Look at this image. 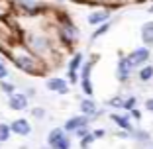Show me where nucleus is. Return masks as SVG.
I'll use <instances>...</instances> for the list:
<instances>
[{"instance_id": "c756f323", "label": "nucleus", "mask_w": 153, "mask_h": 149, "mask_svg": "<svg viewBox=\"0 0 153 149\" xmlns=\"http://www.w3.org/2000/svg\"><path fill=\"white\" fill-rule=\"evenodd\" d=\"M32 114H33V116H37V118H41V116H43V110H41V108H33Z\"/></svg>"}, {"instance_id": "cd10ccee", "label": "nucleus", "mask_w": 153, "mask_h": 149, "mask_svg": "<svg viewBox=\"0 0 153 149\" xmlns=\"http://www.w3.org/2000/svg\"><path fill=\"white\" fill-rule=\"evenodd\" d=\"M76 136L81 137V139H82L85 136H88V130H86V126H85V128H81V130H76Z\"/></svg>"}, {"instance_id": "c85d7f7f", "label": "nucleus", "mask_w": 153, "mask_h": 149, "mask_svg": "<svg viewBox=\"0 0 153 149\" xmlns=\"http://www.w3.org/2000/svg\"><path fill=\"white\" fill-rule=\"evenodd\" d=\"M145 108L149 110V112H153V98H149V100H145Z\"/></svg>"}, {"instance_id": "473e14b6", "label": "nucleus", "mask_w": 153, "mask_h": 149, "mask_svg": "<svg viewBox=\"0 0 153 149\" xmlns=\"http://www.w3.org/2000/svg\"><path fill=\"white\" fill-rule=\"evenodd\" d=\"M36 94V90H33V88H27V98H30V96H33Z\"/></svg>"}, {"instance_id": "4be33fe9", "label": "nucleus", "mask_w": 153, "mask_h": 149, "mask_svg": "<svg viewBox=\"0 0 153 149\" xmlns=\"http://www.w3.org/2000/svg\"><path fill=\"white\" fill-rule=\"evenodd\" d=\"M135 102H137V100H135V96H130V98H126L124 100V106H122V108L124 110H134V106H135Z\"/></svg>"}, {"instance_id": "aec40b11", "label": "nucleus", "mask_w": 153, "mask_h": 149, "mask_svg": "<svg viewBox=\"0 0 153 149\" xmlns=\"http://www.w3.org/2000/svg\"><path fill=\"white\" fill-rule=\"evenodd\" d=\"M0 88H2V92L8 96L14 94V85H10V82H4V81H0Z\"/></svg>"}, {"instance_id": "b1692460", "label": "nucleus", "mask_w": 153, "mask_h": 149, "mask_svg": "<svg viewBox=\"0 0 153 149\" xmlns=\"http://www.w3.org/2000/svg\"><path fill=\"white\" fill-rule=\"evenodd\" d=\"M18 6H20V8H24V10H37L36 2H26V0H20Z\"/></svg>"}, {"instance_id": "f03ea898", "label": "nucleus", "mask_w": 153, "mask_h": 149, "mask_svg": "<svg viewBox=\"0 0 153 149\" xmlns=\"http://www.w3.org/2000/svg\"><path fill=\"white\" fill-rule=\"evenodd\" d=\"M47 143L53 149H71V139L65 136L63 128H55L49 131V137H47Z\"/></svg>"}, {"instance_id": "1a4fd4ad", "label": "nucleus", "mask_w": 153, "mask_h": 149, "mask_svg": "<svg viewBox=\"0 0 153 149\" xmlns=\"http://www.w3.org/2000/svg\"><path fill=\"white\" fill-rule=\"evenodd\" d=\"M30 47H32L36 53H45V51H49V41L43 36H33L32 39H30Z\"/></svg>"}, {"instance_id": "2f4dec72", "label": "nucleus", "mask_w": 153, "mask_h": 149, "mask_svg": "<svg viewBox=\"0 0 153 149\" xmlns=\"http://www.w3.org/2000/svg\"><path fill=\"white\" fill-rule=\"evenodd\" d=\"M131 116H134V118H137V120H140V118H141V112H140V110H131Z\"/></svg>"}, {"instance_id": "423d86ee", "label": "nucleus", "mask_w": 153, "mask_h": 149, "mask_svg": "<svg viewBox=\"0 0 153 149\" xmlns=\"http://www.w3.org/2000/svg\"><path fill=\"white\" fill-rule=\"evenodd\" d=\"M47 88L53 92H57V94H67L69 92V85L63 81V79H59V77H53V79H47Z\"/></svg>"}, {"instance_id": "a878e982", "label": "nucleus", "mask_w": 153, "mask_h": 149, "mask_svg": "<svg viewBox=\"0 0 153 149\" xmlns=\"http://www.w3.org/2000/svg\"><path fill=\"white\" fill-rule=\"evenodd\" d=\"M135 137H137L140 141H147V139H149V133H147V131H141V130H137V131H135Z\"/></svg>"}, {"instance_id": "9b49d317", "label": "nucleus", "mask_w": 153, "mask_h": 149, "mask_svg": "<svg viewBox=\"0 0 153 149\" xmlns=\"http://www.w3.org/2000/svg\"><path fill=\"white\" fill-rule=\"evenodd\" d=\"M110 18V12L108 10H100V12H92L88 16V24H92V26H96V24H104V22H108Z\"/></svg>"}, {"instance_id": "f8f14e48", "label": "nucleus", "mask_w": 153, "mask_h": 149, "mask_svg": "<svg viewBox=\"0 0 153 149\" xmlns=\"http://www.w3.org/2000/svg\"><path fill=\"white\" fill-rule=\"evenodd\" d=\"M61 37H63L65 43H69V45H71L73 41L76 39V30L71 26V24H65V26L61 27Z\"/></svg>"}, {"instance_id": "4468645a", "label": "nucleus", "mask_w": 153, "mask_h": 149, "mask_svg": "<svg viewBox=\"0 0 153 149\" xmlns=\"http://www.w3.org/2000/svg\"><path fill=\"white\" fill-rule=\"evenodd\" d=\"M112 122L116 124L118 128H122V130H126V131H134V128H131V124H130V118L128 116H120V114H112Z\"/></svg>"}, {"instance_id": "f257e3e1", "label": "nucleus", "mask_w": 153, "mask_h": 149, "mask_svg": "<svg viewBox=\"0 0 153 149\" xmlns=\"http://www.w3.org/2000/svg\"><path fill=\"white\" fill-rule=\"evenodd\" d=\"M12 61H14V65H16L18 69H22V71L36 73L37 71V61H39V59H36L33 55L27 53V51H22V53L12 55Z\"/></svg>"}, {"instance_id": "ddd939ff", "label": "nucleus", "mask_w": 153, "mask_h": 149, "mask_svg": "<svg viewBox=\"0 0 153 149\" xmlns=\"http://www.w3.org/2000/svg\"><path fill=\"white\" fill-rule=\"evenodd\" d=\"M141 39H143L145 47L153 45V22L143 24V27H141Z\"/></svg>"}, {"instance_id": "f3484780", "label": "nucleus", "mask_w": 153, "mask_h": 149, "mask_svg": "<svg viewBox=\"0 0 153 149\" xmlns=\"http://www.w3.org/2000/svg\"><path fill=\"white\" fill-rule=\"evenodd\" d=\"M10 133H12V128L8 126V124H0V143L2 141H8L10 139Z\"/></svg>"}, {"instance_id": "412c9836", "label": "nucleus", "mask_w": 153, "mask_h": 149, "mask_svg": "<svg viewBox=\"0 0 153 149\" xmlns=\"http://www.w3.org/2000/svg\"><path fill=\"white\" fill-rule=\"evenodd\" d=\"M81 85H82V90H85V94L86 96H92V82H90V79H86V81H81Z\"/></svg>"}, {"instance_id": "dca6fc26", "label": "nucleus", "mask_w": 153, "mask_h": 149, "mask_svg": "<svg viewBox=\"0 0 153 149\" xmlns=\"http://www.w3.org/2000/svg\"><path fill=\"white\" fill-rule=\"evenodd\" d=\"M137 77H140L141 82H147L153 79V65H145V67L140 69V73H137Z\"/></svg>"}, {"instance_id": "a211bd4d", "label": "nucleus", "mask_w": 153, "mask_h": 149, "mask_svg": "<svg viewBox=\"0 0 153 149\" xmlns=\"http://www.w3.org/2000/svg\"><path fill=\"white\" fill-rule=\"evenodd\" d=\"M110 30V22H104V24H100L98 27H96L94 32H92V39H98L100 36H104V33Z\"/></svg>"}, {"instance_id": "9d476101", "label": "nucleus", "mask_w": 153, "mask_h": 149, "mask_svg": "<svg viewBox=\"0 0 153 149\" xmlns=\"http://www.w3.org/2000/svg\"><path fill=\"white\" fill-rule=\"evenodd\" d=\"M82 65V55L81 53H76L75 57L71 59V63H69V81L71 82H76L79 79H76V69Z\"/></svg>"}, {"instance_id": "2eb2a0df", "label": "nucleus", "mask_w": 153, "mask_h": 149, "mask_svg": "<svg viewBox=\"0 0 153 149\" xmlns=\"http://www.w3.org/2000/svg\"><path fill=\"white\" fill-rule=\"evenodd\" d=\"M81 112L85 114V116H96V114H98V108H96V104L90 98H86V100L81 102Z\"/></svg>"}, {"instance_id": "0eeeda50", "label": "nucleus", "mask_w": 153, "mask_h": 149, "mask_svg": "<svg viewBox=\"0 0 153 149\" xmlns=\"http://www.w3.org/2000/svg\"><path fill=\"white\" fill-rule=\"evenodd\" d=\"M131 63L128 57H122L120 61H118V79H120L122 82H126L128 79H130V73H131Z\"/></svg>"}, {"instance_id": "6ab92c4d", "label": "nucleus", "mask_w": 153, "mask_h": 149, "mask_svg": "<svg viewBox=\"0 0 153 149\" xmlns=\"http://www.w3.org/2000/svg\"><path fill=\"white\" fill-rule=\"evenodd\" d=\"M92 65H94V61H90V63H85V65H82L81 81H86V79H90V71H92Z\"/></svg>"}, {"instance_id": "39448f33", "label": "nucleus", "mask_w": 153, "mask_h": 149, "mask_svg": "<svg viewBox=\"0 0 153 149\" xmlns=\"http://www.w3.org/2000/svg\"><path fill=\"white\" fill-rule=\"evenodd\" d=\"M8 106L12 110H26L27 108V94H24V92H14L8 100Z\"/></svg>"}, {"instance_id": "5701e85b", "label": "nucleus", "mask_w": 153, "mask_h": 149, "mask_svg": "<svg viewBox=\"0 0 153 149\" xmlns=\"http://www.w3.org/2000/svg\"><path fill=\"white\" fill-rule=\"evenodd\" d=\"M94 139H96V137H94V133H88V136H85V137L81 139V147H82V149H86V147H88V145L92 143Z\"/></svg>"}, {"instance_id": "7ed1b4c3", "label": "nucleus", "mask_w": 153, "mask_h": 149, "mask_svg": "<svg viewBox=\"0 0 153 149\" xmlns=\"http://www.w3.org/2000/svg\"><path fill=\"white\" fill-rule=\"evenodd\" d=\"M128 59H130L131 67H143L149 59V49L147 47H137V49H134L128 55Z\"/></svg>"}, {"instance_id": "bb28decb", "label": "nucleus", "mask_w": 153, "mask_h": 149, "mask_svg": "<svg viewBox=\"0 0 153 149\" xmlns=\"http://www.w3.org/2000/svg\"><path fill=\"white\" fill-rule=\"evenodd\" d=\"M8 77V69L4 67V63H0V81H6Z\"/></svg>"}, {"instance_id": "20e7f679", "label": "nucleus", "mask_w": 153, "mask_h": 149, "mask_svg": "<svg viewBox=\"0 0 153 149\" xmlns=\"http://www.w3.org/2000/svg\"><path fill=\"white\" fill-rule=\"evenodd\" d=\"M86 124H88V116L81 114V116L69 118L67 122H65V128H63V130H67V131H76V130H81V128H85Z\"/></svg>"}, {"instance_id": "7c9ffc66", "label": "nucleus", "mask_w": 153, "mask_h": 149, "mask_svg": "<svg viewBox=\"0 0 153 149\" xmlns=\"http://www.w3.org/2000/svg\"><path fill=\"white\" fill-rule=\"evenodd\" d=\"M92 133H94V137H102L104 133H106V131H104V130H94Z\"/></svg>"}, {"instance_id": "393cba45", "label": "nucleus", "mask_w": 153, "mask_h": 149, "mask_svg": "<svg viewBox=\"0 0 153 149\" xmlns=\"http://www.w3.org/2000/svg\"><path fill=\"white\" fill-rule=\"evenodd\" d=\"M108 106H114V108H122V106H124V100H122L120 96H116V98H110V100H108Z\"/></svg>"}, {"instance_id": "72a5a7b5", "label": "nucleus", "mask_w": 153, "mask_h": 149, "mask_svg": "<svg viewBox=\"0 0 153 149\" xmlns=\"http://www.w3.org/2000/svg\"><path fill=\"white\" fill-rule=\"evenodd\" d=\"M149 12H153V6H151V10H149Z\"/></svg>"}, {"instance_id": "6e6552de", "label": "nucleus", "mask_w": 153, "mask_h": 149, "mask_svg": "<svg viewBox=\"0 0 153 149\" xmlns=\"http://www.w3.org/2000/svg\"><path fill=\"white\" fill-rule=\"evenodd\" d=\"M10 128H12V133H16V136H27V133L32 131L30 122H27V120H24V118H20V120H14V122L10 124Z\"/></svg>"}]
</instances>
